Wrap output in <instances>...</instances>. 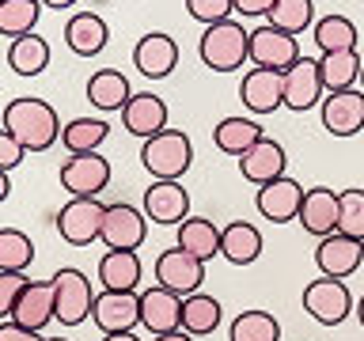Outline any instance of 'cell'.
I'll return each instance as SVG.
<instances>
[{
	"instance_id": "6da1fadb",
	"label": "cell",
	"mask_w": 364,
	"mask_h": 341,
	"mask_svg": "<svg viewBox=\"0 0 364 341\" xmlns=\"http://www.w3.org/2000/svg\"><path fill=\"white\" fill-rule=\"evenodd\" d=\"M4 129L16 136V141L27 148V152H50V148L61 141V118L46 99H11L4 107Z\"/></svg>"
},
{
	"instance_id": "7a4b0ae2",
	"label": "cell",
	"mask_w": 364,
	"mask_h": 341,
	"mask_svg": "<svg viewBox=\"0 0 364 341\" xmlns=\"http://www.w3.org/2000/svg\"><path fill=\"white\" fill-rule=\"evenodd\" d=\"M198 57L213 72H235L250 61V31H243V23L235 19L213 23L198 38Z\"/></svg>"
},
{
	"instance_id": "3957f363",
	"label": "cell",
	"mask_w": 364,
	"mask_h": 341,
	"mask_svg": "<svg viewBox=\"0 0 364 341\" xmlns=\"http://www.w3.org/2000/svg\"><path fill=\"white\" fill-rule=\"evenodd\" d=\"M141 163L152 178L178 182L193 163V144L182 129H164L141 144Z\"/></svg>"
},
{
	"instance_id": "277c9868",
	"label": "cell",
	"mask_w": 364,
	"mask_h": 341,
	"mask_svg": "<svg viewBox=\"0 0 364 341\" xmlns=\"http://www.w3.org/2000/svg\"><path fill=\"white\" fill-rule=\"evenodd\" d=\"M91 307H95V292H91L87 273H80L73 266L53 273V315L61 326H80L91 318Z\"/></svg>"
},
{
	"instance_id": "5b68a950",
	"label": "cell",
	"mask_w": 364,
	"mask_h": 341,
	"mask_svg": "<svg viewBox=\"0 0 364 341\" xmlns=\"http://www.w3.org/2000/svg\"><path fill=\"white\" fill-rule=\"evenodd\" d=\"M353 292L346 281H334V277H318L304 288V311L315 318L318 326H341L346 318L353 315Z\"/></svg>"
},
{
	"instance_id": "8992f818",
	"label": "cell",
	"mask_w": 364,
	"mask_h": 341,
	"mask_svg": "<svg viewBox=\"0 0 364 341\" xmlns=\"http://www.w3.org/2000/svg\"><path fill=\"white\" fill-rule=\"evenodd\" d=\"M102 216H107V205L99 197H73L57 212V232L68 247H91L102 235Z\"/></svg>"
},
{
	"instance_id": "52a82bcc",
	"label": "cell",
	"mask_w": 364,
	"mask_h": 341,
	"mask_svg": "<svg viewBox=\"0 0 364 341\" xmlns=\"http://www.w3.org/2000/svg\"><path fill=\"white\" fill-rule=\"evenodd\" d=\"M148 239V216L136 205L114 201L107 205V216H102V235L99 243L107 250H141V243Z\"/></svg>"
},
{
	"instance_id": "ba28073f",
	"label": "cell",
	"mask_w": 364,
	"mask_h": 341,
	"mask_svg": "<svg viewBox=\"0 0 364 341\" xmlns=\"http://www.w3.org/2000/svg\"><path fill=\"white\" fill-rule=\"evenodd\" d=\"M110 159L99 152L84 156H68L61 163V190H68L73 197H99L110 186Z\"/></svg>"
},
{
	"instance_id": "9c48e42d",
	"label": "cell",
	"mask_w": 364,
	"mask_h": 341,
	"mask_svg": "<svg viewBox=\"0 0 364 341\" xmlns=\"http://www.w3.org/2000/svg\"><path fill=\"white\" fill-rule=\"evenodd\" d=\"M326 87H323V72H318V57H300L292 68H284V107L292 114H307L315 107H323Z\"/></svg>"
},
{
	"instance_id": "30bf717a",
	"label": "cell",
	"mask_w": 364,
	"mask_h": 341,
	"mask_svg": "<svg viewBox=\"0 0 364 341\" xmlns=\"http://www.w3.org/2000/svg\"><path fill=\"white\" fill-rule=\"evenodd\" d=\"M156 284H159V288H171L175 296L186 300V296L201 292V284H205V261L186 254L182 247L164 250V254L156 258Z\"/></svg>"
},
{
	"instance_id": "8fae6325",
	"label": "cell",
	"mask_w": 364,
	"mask_h": 341,
	"mask_svg": "<svg viewBox=\"0 0 364 341\" xmlns=\"http://www.w3.org/2000/svg\"><path fill=\"white\" fill-rule=\"evenodd\" d=\"M300 57H304L300 42H296L292 34L269 27V23H262V27L250 31V65L255 68H277V72H284V68H292Z\"/></svg>"
},
{
	"instance_id": "7c38bea8",
	"label": "cell",
	"mask_w": 364,
	"mask_h": 341,
	"mask_svg": "<svg viewBox=\"0 0 364 341\" xmlns=\"http://www.w3.org/2000/svg\"><path fill=\"white\" fill-rule=\"evenodd\" d=\"M91 323L102 334H125V330L141 326V292H110L102 288L91 307Z\"/></svg>"
},
{
	"instance_id": "4fadbf2b",
	"label": "cell",
	"mask_w": 364,
	"mask_h": 341,
	"mask_svg": "<svg viewBox=\"0 0 364 341\" xmlns=\"http://www.w3.org/2000/svg\"><path fill=\"white\" fill-rule=\"evenodd\" d=\"M318 118H323V129L330 136H357L364 129V91L349 87L326 95L318 107Z\"/></svg>"
},
{
	"instance_id": "5bb4252c",
	"label": "cell",
	"mask_w": 364,
	"mask_h": 341,
	"mask_svg": "<svg viewBox=\"0 0 364 341\" xmlns=\"http://www.w3.org/2000/svg\"><path fill=\"white\" fill-rule=\"evenodd\" d=\"M360 261H364V243L360 239L341 235V232L318 239V247H315V266H318L323 277L346 281V277H353V273L360 269Z\"/></svg>"
},
{
	"instance_id": "9a60e30c",
	"label": "cell",
	"mask_w": 364,
	"mask_h": 341,
	"mask_svg": "<svg viewBox=\"0 0 364 341\" xmlns=\"http://www.w3.org/2000/svg\"><path fill=\"white\" fill-rule=\"evenodd\" d=\"M300 205H304V186L289 175L266 182L258 186L255 193V209L262 212V220H273V224H289L300 216Z\"/></svg>"
},
{
	"instance_id": "2e32d148",
	"label": "cell",
	"mask_w": 364,
	"mask_h": 341,
	"mask_svg": "<svg viewBox=\"0 0 364 341\" xmlns=\"http://www.w3.org/2000/svg\"><path fill=\"white\" fill-rule=\"evenodd\" d=\"M144 216L152 224H167V227H178L182 220L190 216V193L182 182H164V178H152V186L144 190Z\"/></svg>"
},
{
	"instance_id": "e0dca14e",
	"label": "cell",
	"mask_w": 364,
	"mask_h": 341,
	"mask_svg": "<svg viewBox=\"0 0 364 341\" xmlns=\"http://www.w3.org/2000/svg\"><path fill=\"white\" fill-rule=\"evenodd\" d=\"M239 99L250 114H273L284 107V72L277 68H250L239 84Z\"/></svg>"
},
{
	"instance_id": "ac0fdd59",
	"label": "cell",
	"mask_w": 364,
	"mask_h": 341,
	"mask_svg": "<svg viewBox=\"0 0 364 341\" xmlns=\"http://www.w3.org/2000/svg\"><path fill=\"white\" fill-rule=\"evenodd\" d=\"M133 65H136V72L148 76V80H164V76L175 72V65H178V42L164 31H148L144 38L133 45Z\"/></svg>"
},
{
	"instance_id": "d6986e66",
	"label": "cell",
	"mask_w": 364,
	"mask_h": 341,
	"mask_svg": "<svg viewBox=\"0 0 364 341\" xmlns=\"http://www.w3.org/2000/svg\"><path fill=\"white\" fill-rule=\"evenodd\" d=\"M338 212H341L338 190H330V186H311V190H304V205H300V216H296V220L304 224L307 235L326 239V235L338 232Z\"/></svg>"
},
{
	"instance_id": "ffe728a7",
	"label": "cell",
	"mask_w": 364,
	"mask_h": 341,
	"mask_svg": "<svg viewBox=\"0 0 364 341\" xmlns=\"http://www.w3.org/2000/svg\"><path fill=\"white\" fill-rule=\"evenodd\" d=\"M284 167H289V156H284V144L273 141V136H262L258 144H250L243 156H239V170L250 186H266V182L281 178Z\"/></svg>"
},
{
	"instance_id": "44dd1931",
	"label": "cell",
	"mask_w": 364,
	"mask_h": 341,
	"mask_svg": "<svg viewBox=\"0 0 364 341\" xmlns=\"http://www.w3.org/2000/svg\"><path fill=\"white\" fill-rule=\"evenodd\" d=\"M167 118H171L167 102L159 99V95H152V91H133V99L125 102V110H122V125L133 136H141V141L164 133L167 129Z\"/></svg>"
},
{
	"instance_id": "7402d4cb",
	"label": "cell",
	"mask_w": 364,
	"mask_h": 341,
	"mask_svg": "<svg viewBox=\"0 0 364 341\" xmlns=\"http://www.w3.org/2000/svg\"><path fill=\"white\" fill-rule=\"evenodd\" d=\"M141 326L148 334H171V330L182 326V296H175L171 288H152L141 292Z\"/></svg>"
},
{
	"instance_id": "603a6c76",
	"label": "cell",
	"mask_w": 364,
	"mask_h": 341,
	"mask_svg": "<svg viewBox=\"0 0 364 341\" xmlns=\"http://www.w3.org/2000/svg\"><path fill=\"white\" fill-rule=\"evenodd\" d=\"M110 42V27L99 11H76L73 19L65 23V45L76 57H99Z\"/></svg>"
},
{
	"instance_id": "cb8c5ba5",
	"label": "cell",
	"mask_w": 364,
	"mask_h": 341,
	"mask_svg": "<svg viewBox=\"0 0 364 341\" xmlns=\"http://www.w3.org/2000/svg\"><path fill=\"white\" fill-rule=\"evenodd\" d=\"M141 277H144V266H141V254H136V250H107V254L99 258L102 288H110V292H136V288H141Z\"/></svg>"
},
{
	"instance_id": "d4e9b609",
	"label": "cell",
	"mask_w": 364,
	"mask_h": 341,
	"mask_svg": "<svg viewBox=\"0 0 364 341\" xmlns=\"http://www.w3.org/2000/svg\"><path fill=\"white\" fill-rule=\"evenodd\" d=\"M53 281H31L27 288H23L16 311H11V323L27 326V330H42L53 323Z\"/></svg>"
},
{
	"instance_id": "484cf974",
	"label": "cell",
	"mask_w": 364,
	"mask_h": 341,
	"mask_svg": "<svg viewBox=\"0 0 364 341\" xmlns=\"http://www.w3.org/2000/svg\"><path fill=\"white\" fill-rule=\"evenodd\" d=\"M87 102L95 110H125V102L133 99V87H129V76L122 72V68H99V72H91L87 80Z\"/></svg>"
},
{
	"instance_id": "4316f807",
	"label": "cell",
	"mask_w": 364,
	"mask_h": 341,
	"mask_svg": "<svg viewBox=\"0 0 364 341\" xmlns=\"http://www.w3.org/2000/svg\"><path fill=\"white\" fill-rule=\"evenodd\" d=\"M220 258L232 266H255L262 258V232L250 220H232L220 227Z\"/></svg>"
},
{
	"instance_id": "83f0119b",
	"label": "cell",
	"mask_w": 364,
	"mask_h": 341,
	"mask_svg": "<svg viewBox=\"0 0 364 341\" xmlns=\"http://www.w3.org/2000/svg\"><path fill=\"white\" fill-rule=\"evenodd\" d=\"M50 57H53V50L42 34H23V38H11V45H8V68L23 80L42 76L50 68Z\"/></svg>"
},
{
	"instance_id": "f1b7e54d",
	"label": "cell",
	"mask_w": 364,
	"mask_h": 341,
	"mask_svg": "<svg viewBox=\"0 0 364 341\" xmlns=\"http://www.w3.org/2000/svg\"><path fill=\"white\" fill-rule=\"evenodd\" d=\"M262 136H266V129L255 121V118H220L213 125V144H216V152H224V156H243L250 144H258Z\"/></svg>"
},
{
	"instance_id": "f546056e",
	"label": "cell",
	"mask_w": 364,
	"mask_h": 341,
	"mask_svg": "<svg viewBox=\"0 0 364 341\" xmlns=\"http://www.w3.org/2000/svg\"><path fill=\"white\" fill-rule=\"evenodd\" d=\"M186 254L201 258L205 266L220 254V227H216L213 220H205V216H186V220L178 224V243Z\"/></svg>"
},
{
	"instance_id": "4dcf8cb0",
	"label": "cell",
	"mask_w": 364,
	"mask_h": 341,
	"mask_svg": "<svg viewBox=\"0 0 364 341\" xmlns=\"http://www.w3.org/2000/svg\"><path fill=\"white\" fill-rule=\"evenodd\" d=\"M360 65H364V57L357 50H341V53H323L318 57V72H323L326 95L357 87L360 84Z\"/></svg>"
},
{
	"instance_id": "1f68e13d",
	"label": "cell",
	"mask_w": 364,
	"mask_h": 341,
	"mask_svg": "<svg viewBox=\"0 0 364 341\" xmlns=\"http://www.w3.org/2000/svg\"><path fill=\"white\" fill-rule=\"evenodd\" d=\"M311 38L318 45V53H341V50H357V23L349 16H341V11H330V16L315 19L311 27Z\"/></svg>"
},
{
	"instance_id": "d6a6232c",
	"label": "cell",
	"mask_w": 364,
	"mask_h": 341,
	"mask_svg": "<svg viewBox=\"0 0 364 341\" xmlns=\"http://www.w3.org/2000/svg\"><path fill=\"white\" fill-rule=\"evenodd\" d=\"M220 300L216 296H205V292H193L182 300V326L190 337H209L216 334V326H220Z\"/></svg>"
},
{
	"instance_id": "836d02e7",
	"label": "cell",
	"mask_w": 364,
	"mask_h": 341,
	"mask_svg": "<svg viewBox=\"0 0 364 341\" xmlns=\"http://www.w3.org/2000/svg\"><path fill=\"white\" fill-rule=\"evenodd\" d=\"M107 136H110V125L102 118H73L68 125H61V144H65L68 156L99 152Z\"/></svg>"
},
{
	"instance_id": "e575fe53",
	"label": "cell",
	"mask_w": 364,
	"mask_h": 341,
	"mask_svg": "<svg viewBox=\"0 0 364 341\" xmlns=\"http://www.w3.org/2000/svg\"><path fill=\"white\" fill-rule=\"evenodd\" d=\"M266 23L296 38V34L315 27V0H273V8L266 11Z\"/></svg>"
},
{
	"instance_id": "d590c367",
	"label": "cell",
	"mask_w": 364,
	"mask_h": 341,
	"mask_svg": "<svg viewBox=\"0 0 364 341\" xmlns=\"http://www.w3.org/2000/svg\"><path fill=\"white\" fill-rule=\"evenodd\" d=\"M38 16H42V0H0V34L4 38L34 34Z\"/></svg>"
},
{
	"instance_id": "8d00e7d4",
	"label": "cell",
	"mask_w": 364,
	"mask_h": 341,
	"mask_svg": "<svg viewBox=\"0 0 364 341\" xmlns=\"http://www.w3.org/2000/svg\"><path fill=\"white\" fill-rule=\"evenodd\" d=\"M232 341H281V323L269 311H239L228 326Z\"/></svg>"
},
{
	"instance_id": "74e56055",
	"label": "cell",
	"mask_w": 364,
	"mask_h": 341,
	"mask_svg": "<svg viewBox=\"0 0 364 341\" xmlns=\"http://www.w3.org/2000/svg\"><path fill=\"white\" fill-rule=\"evenodd\" d=\"M34 261V243L19 227H0V273H27Z\"/></svg>"
},
{
	"instance_id": "f35d334b",
	"label": "cell",
	"mask_w": 364,
	"mask_h": 341,
	"mask_svg": "<svg viewBox=\"0 0 364 341\" xmlns=\"http://www.w3.org/2000/svg\"><path fill=\"white\" fill-rule=\"evenodd\" d=\"M341 212H338V232L364 243V190H338Z\"/></svg>"
},
{
	"instance_id": "ab89813d",
	"label": "cell",
	"mask_w": 364,
	"mask_h": 341,
	"mask_svg": "<svg viewBox=\"0 0 364 341\" xmlns=\"http://www.w3.org/2000/svg\"><path fill=\"white\" fill-rule=\"evenodd\" d=\"M186 11L190 19H198L201 27H213V23H224L232 19V0H186Z\"/></svg>"
},
{
	"instance_id": "60d3db41",
	"label": "cell",
	"mask_w": 364,
	"mask_h": 341,
	"mask_svg": "<svg viewBox=\"0 0 364 341\" xmlns=\"http://www.w3.org/2000/svg\"><path fill=\"white\" fill-rule=\"evenodd\" d=\"M31 284L27 273H0V323H8L11 311H16L23 288Z\"/></svg>"
},
{
	"instance_id": "b9f144b4",
	"label": "cell",
	"mask_w": 364,
	"mask_h": 341,
	"mask_svg": "<svg viewBox=\"0 0 364 341\" xmlns=\"http://www.w3.org/2000/svg\"><path fill=\"white\" fill-rule=\"evenodd\" d=\"M23 156H27V148H23L16 136H11L4 125H0V167H4V170L19 167V163H23Z\"/></svg>"
},
{
	"instance_id": "7bdbcfd3",
	"label": "cell",
	"mask_w": 364,
	"mask_h": 341,
	"mask_svg": "<svg viewBox=\"0 0 364 341\" xmlns=\"http://www.w3.org/2000/svg\"><path fill=\"white\" fill-rule=\"evenodd\" d=\"M0 341H46L38 330H27V326H19V323H0Z\"/></svg>"
},
{
	"instance_id": "ee69618b",
	"label": "cell",
	"mask_w": 364,
	"mask_h": 341,
	"mask_svg": "<svg viewBox=\"0 0 364 341\" xmlns=\"http://www.w3.org/2000/svg\"><path fill=\"white\" fill-rule=\"evenodd\" d=\"M232 8L239 11V16H266V11L273 8V0H232Z\"/></svg>"
},
{
	"instance_id": "f6af8a7d",
	"label": "cell",
	"mask_w": 364,
	"mask_h": 341,
	"mask_svg": "<svg viewBox=\"0 0 364 341\" xmlns=\"http://www.w3.org/2000/svg\"><path fill=\"white\" fill-rule=\"evenodd\" d=\"M152 341H198V337H190L186 330H171V334H156Z\"/></svg>"
},
{
	"instance_id": "bcb514c9",
	"label": "cell",
	"mask_w": 364,
	"mask_h": 341,
	"mask_svg": "<svg viewBox=\"0 0 364 341\" xmlns=\"http://www.w3.org/2000/svg\"><path fill=\"white\" fill-rule=\"evenodd\" d=\"M8 193H11V182H8V170L0 167V201H8Z\"/></svg>"
},
{
	"instance_id": "7dc6e473",
	"label": "cell",
	"mask_w": 364,
	"mask_h": 341,
	"mask_svg": "<svg viewBox=\"0 0 364 341\" xmlns=\"http://www.w3.org/2000/svg\"><path fill=\"white\" fill-rule=\"evenodd\" d=\"M102 341H141V337L133 330H125V334H102Z\"/></svg>"
},
{
	"instance_id": "c3c4849f",
	"label": "cell",
	"mask_w": 364,
	"mask_h": 341,
	"mask_svg": "<svg viewBox=\"0 0 364 341\" xmlns=\"http://www.w3.org/2000/svg\"><path fill=\"white\" fill-rule=\"evenodd\" d=\"M76 4V0H42V8H57V11H61V8H73Z\"/></svg>"
},
{
	"instance_id": "681fc988",
	"label": "cell",
	"mask_w": 364,
	"mask_h": 341,
	"mask_svg": "<svg viewBox=\"0 0 364 341\" xmlns=\"http://www.w3.org/2000/svg\"><path fill=\"white\" fill-rule=\"evenodd\" d=\"M353 315H357V318H360V326H364V296L357 300V307H353Z\"/></svg>"
},
{
	"instance_id": "f907efd6",
	"label": "cell",
	"mask_w": 364,
	"mask_h": 341,
	"mask_svg": "<svg viewBox=\"0 0 364 341\" xmlns=\"http://www.w3.org/2000/svg\"><path fill=\"white\" fill-rule=\"evenodd\" d=\"M357 87H360V91H364V65H360V84H357Z\"/></svg>"
},
{
	"instance_id": "816d5d0a",
	"label": "cell",
	"mask_w": 364,
	"mask_h": 341,
	"mask_svg": "<svg viewBox=\"0 0 364 341\" xmlns=\"http://www.w3.org/2000/svg\"><path fill=\"white\" fill-rule=\"evenodd\" d=\"M46 341H68V337H46Z\"/></svg>"
}]
</instances>
